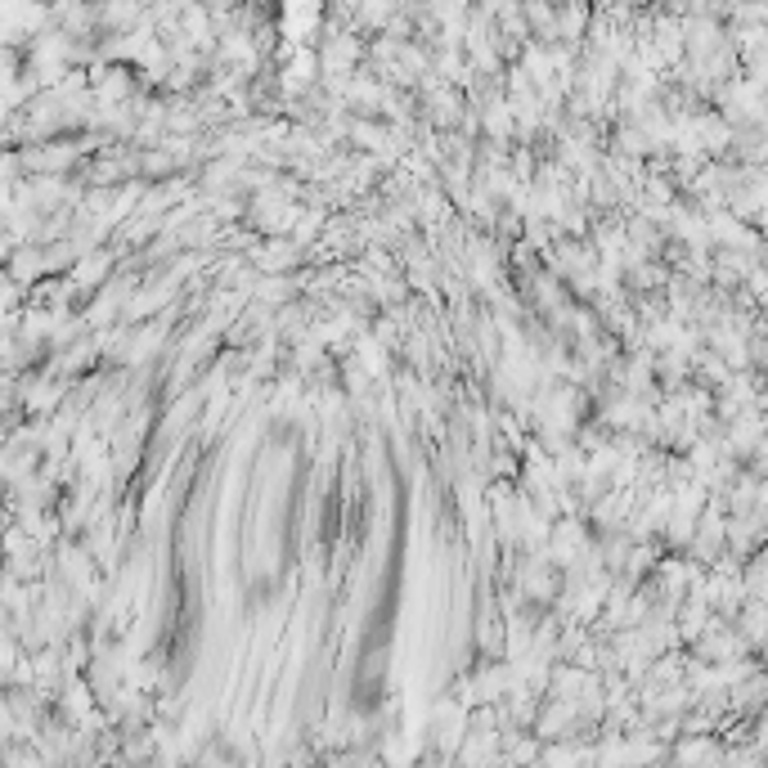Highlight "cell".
Segmentation results:
<instances>
[{
    "mask_svg": "<svg viewBox=\"0 0 768 768\" xmlns=\"http://www.w3.org/2000/svg\"><path fill=\"white\" fill-rule=\"evenodd\" d=\"M684 737L688 742H679L675 750H669V759H688V764H697V759L719 764V759H724V750H719V742L710 733H684Z\"/></svg>",
    "mask_w": 768,
    "mask_h": 768,
    "instance_id": "6da1fadb",
    "label": "cell"
}]
</instances>
